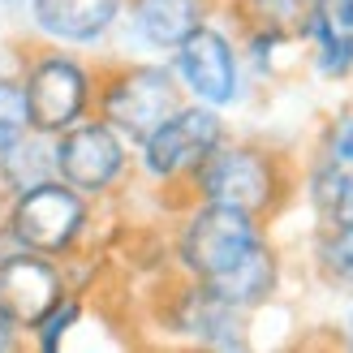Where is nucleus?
<instances>
[{
  "label": "nucleus",
  "instance_id": "f257e3e1",
  "mask_svg": "<svg viewBox=\"0 0 353 353\" xmlns=\"http://www.w3.org/2000/svg\"><path fill=\"white\" fill-rule=\"evenodd\" d=\"M259 237L250 228V211H237V207H224V203H211L207 211L190 220L185 228V241H181V254L203 280L224 272L228 263H237L245 250H250Z\"/></svg>",
  "mask_w": 353,
  "mask_h": 353
},
{
  "label": "nucleus",
  "instance_id": "f03ea898",
  "mask_svg": "<svg viewBox=\"0 0 353 353\" xmlns=\"http://www.w3.org/2000/svg\"><path fill=\"white\" fill-rule=\"evenodd\" d=\"M147 168L155 176H172L185 168H199L220 143V121L207 108H181L164 125H155L147 138Z\"/></svg>",
  "mask_w": 353,
  "mask_h": 353
},
{
  "label": "nucleus",
  "instance_id": "7ed1b4c3",
  "mask_svg": "<svg viewBox=\"0 0 353 353\" xmlns=\"http://www.w3.org/2000/svg\"><path fill=\"white\" fill-rule=\"evenodd\" d=\"M103 112L125 134L147 138L176 112V86L164 69H134V74L112 82V91L103 95Z\"/></svg>",
  "mask_w": 353,
  "mask_h": 353
},
{
  "label": "nucleus",
  "instance_id": "20e7f679",
  "mask_svg": "<svg viewBox=\"0 0 353 353\" xmlns=\"http://www.w3.org/2000/svg\"><path fill=\"white\" fill-rule=\"evenodd\" d=\"M78 224H82L78 194H69L65 185H52V181L22 190V203L13 211V233L30 250H61L78 233Z\"/></svg>",
  "mask_w": 353,
  "mask_h": 353
},
{
  "label": "nucleus",
  "instance_id": "39448f33",
  "mask_svg": "<svg viewBox=\"0 0 353 353\" xmlns=\"http://www.w3.org/2000/svg\"><path fill=\"white\" fill-rule=\"evenodd\" d=\"M199 181L211 203L237 207V211H259L272 199V168L254 151H211L199 164Z\"/></svg>",
  "mask_w": 353,
  "mask_h": 353
},
{
  "label": "nucleus",
  "instance_id": "423d86ee",
  "mask_svg": "<svg viewBox=\"0 0 353 353\" xmlns=\"http://www.w3.org/2000/svg\"><path fill=\"white\" fill-rule=\"evenodd\" d=\"M82 103H86V78H82V69L69 65V61H43L26 82L30 125H39L48 134L74 125Z\"/></svg>",
  "mask_w": 353,
  "mask_h": 353
},
{
  "label": "nucleus",
  "instance_id": "0eeeda50",
  "mask_svg": "<svg viewBox=\"0 0 353 353\" xmlns=\"http://www.w3.org/2000/svg\"><path fill=\"white\" fill-rule=\"evenodd\" d=\"M61 280L43 259L13 254L0 263V310L13 323H39L61 306Z\"/></svg>",
  "mask_w": 353,
  "mask_h": 353
},
{
  "label": "nucleus",
  "instance_id": "6e6552de",
  "mask_svg": "<svg viewBox=\"0 0 353 353\" xmlns=\"http://www.w3.org/2000/svg\"><path fill=\"white\" fill-rule=\"evenodd\" d=\"M121 160H125V151L108 125H78L57 147V168L78 190H103L121 172Z\"/></svg>",
  "mask_w": 353,
  "mask_h": 353
},
{
  "label": "nucleus",
  "instance_id": "1a4fd4ad",
  "mask_svg": "<svg viewBox=\"0 0 353 353\" xmlns=\"http://www.w3.org/2000/svg\"><path fill=\"white\" fill-rule=\"evenodd\" d=\"M181 57H176V65H181V78L190 82V91L207 99V103H224L233 99L237 91V65H233V48H228L216 30H190L181 43Z\"/></svg>",
  "mask_w": 353,
  "mask_h": 353
},
{
  "label": "nucleus",
  "instance_id": "9d476101",
  "mask_svg": "<svg viewBox=\"0 0 353 353\" xmlns=\"http://www.w3.org/2000/svg\"><path fill=\"white\" fill-rule=\"evenodd\" d=\"M203 285H207V293H216L220 302H228V306H254V302H263V297L272 293V285H276V263H272V254L254 241L237 263H228L224 272L207 276Z\"/></svg>",
  "mask_w": 353,
  "mask_h": 353
},
{
  "label": "nucleus",
  "instance_id": "9b49d317",
  "mask_svg": "<svg viewBox=\"0 0 353 353\" xmlns=\"http://www.w3.org/2000/svg\"><path fill=\"white\" fill-rule=\"evenodd\" d=\"M34 13H39L43 30L86 43V39H99L112 26L117 0H34Z\"/></svg>",
  "mask_w": 353,
  "mask_h": 353
},
{
  "label": "nucleus",
  "instance_id": "f8f14e48",
  "mask_svg": "<svg viewBox=\"0 0 353 353\" xmlns=\"http://www.w3.org/2000/svg\"><path fill=\"white\" fill-rule=\"evenodd\" d=\"M134 22L155 48H176L203 26V0H134Z\"/></svg>",
  "mask_w": 353,
  "mask_h": 353
},
{
  "label": "nucleus",
  "instance_id": "ddd939ff",
  "mask_svg": "<svg viewBox=\"0 0 353 353\" xmlns=\"http://www.w3.org/2000/svg\"><path fill=\"white\" fill-rule=\"evenodd\" d=\"M185 327L194 332V336H203V341H211V345H241V319H237V306H228V302H220L216 293H194L190 302H185Z\"/></svg>",
  "mask_w": 353,
  "mask_h": 353
},
{
  "label": "nucleus",
  "instance_id": "4468645a",
  "mask_svg": "<svg viewBox=\"0 0 353 353\" xmlns=\"http://www.w3.org/2000/svg\"><path fill=\"white\" fill-rule=\"evenodd\" d=\"M319 203L336 220V228H353V164L336 160L319 176Z\"/></svg>",
  "mask_w": 353,
  "mask_h": 353
},
{
  "label": "nucleus",
  "instance_id": "2eb2a0df",
  "mask_svg": "<svg viewBox=\"0 0 353 353\" xmlns=\"http://www.w3.org/2000/svg\"><path fill=\"white\" fill-rule=\"evenodd\" d=\"M30 112H26V91H17L13 82H0V151L13 147L26 134Z\"/></svg>",
  "mask_w": 353,
  "mask_h": 353
},
{
  "label": "nucleus",
  "instance_id": "dca6fc26",
  "mask_svg": "<svg viewBox=\"0 0 353 353\" xmlns=\"http://www.w3.org/2000/svg\"><path fill=\"white\" fill-rule=\"evenodd\" d=\"M323 263H327L332 276H341V280H349V285H353V228H336V233L327 237Z\"/></svg>",
  "mask_w": 353,
  "mask_h": 353
},
{
  "label": "nucleus",
  "instance_id": "f3484780",
  "mask_svg": "<svg viewBox=\"0 0 353 353\" xmlns=\"http://www.w3.org/2000/svg\"><path fill=\"white\" fill-rule=\"evenodd\" d=\"M74 319H78V306H61V310H57V319H48V323H43V349H57V345H61V332L74 323Z\"/></svg>",
  "mask_w": 353,
  "mask_h": 353
},
{
  "label": "nucleus",
  "instance_id": "a211bd4d",
  "mask_svg": "<svg viewBox=\"0 0 353 353\" xmlns=\"http://www.w3.org/2000/svg\"><path fill=\"white\" fill-rule=\"evenodd\" d=\"M336 160L353 164V121H345V130L336 134Z\"/></svg>",
  "mask_w": 353,
  "mask_h": 353
},
{
  "label": "nucleus",
  "instance_id": "6ab92c4d",
  "mask_svg": "<svg viewBox=\"0 0 353 353\" xmlns=\"http://www.w3.org/2000/svg\"><path fill=\"white\" fill-rule=\"evenodd\" d=\"M0 349H13V319L0 310Z\"/></svg>",
  "mask_w": 353,
  "mask_h": 353
},
{
  "label": "nucleus",
  "instance_id": "aec40b11",
  "mask_svg": "<svg viewBox=\"0 0 353 353\" xmlns=\"http://www.w3.org/2000/svg\"><path fill=\"white\" fill-rule=\"evenodd\" d=\"M349 341H353V319H349Z\"/></svg>",
  "mask_w": 353,
  "mask_h": 353
},
{
  "label": "nucleus",
  "instance_id": "412c9836",
  "mask_svg": "<svg viewBox=\"0 0 353 353\" xmlns=\"http://www.w3.org/2000/svg\"><path fill=\"white\" fill-rule=\"evenodd\" d=\"M319 5H327V0H319Z\"/></svg>",
  "mask_w": 353,
  "mask_h": 353
}]
</instances>
